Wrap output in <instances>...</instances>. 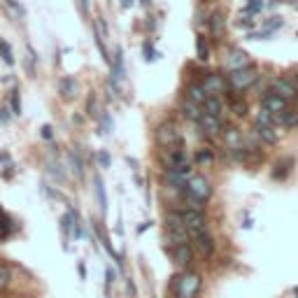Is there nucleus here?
I'll list each match as a JSON object with an SVG mask.
<instances>
[{
  "label": "nucleus",
  "instance_id": "nucleus-1",
  "mask_svg": "<svg viewBox=\"0 0 298 298\" xmlns=\"http://www.w3.org/2000/svg\"><path fill=\"white\" fill-rule=\"evenodd\" d=\"M201 284H203L201 275L187 270L180 277H175V296L177 298H196V293L201 291Z\"/></svg>",
  "mask_w": 298,
  "mask_h": 298
},
{
  "label": "nucleus",
  "instance_id": "nucleus-2",
  "mask_svg": "<svg viewBox=\"0 0 298 298\" xmlns=\"http://www.w3.org/2000/svg\"><path fill=\"white\" fill-rule=\"evenodd\" d=\"M256 80H259V75L252 66L237 68V70H231V75H228V86H231L233 91H245V89H249Z\"/></svg>",
  "mask_w": 298,
  "mask_h": 298
},
{
  "label": "nucleus",
  "instance_id": "nucleus-3",
  "mask_svg": "<svg viewBox=\"0 0 298 298\" xmlns=\"http://www.w3.org/2000/svg\"><path fill=\"white\" fill-rule=\"evenodd\" d=\"M184 193H189V196L198 198L201 203H205V201H210V196H212V187H210V182H207V177H203V175H189Z\"/></svg>",
  "mask_w": 298,
  "mask_h": 298
},
{
  "label": "nucleus",
  "instance_id": "nucleus-4",
  "mask_svg": "<svg viewBox=\"0 0 298 298\" xmlns=\"http://www.w3.org/2000/svg\"><path fill=\"white\" fill-rule=\"evenodd\" d=\"M270 91H275L287 103L298 101V86L293 84V80H289V77H275V80L270 82Z\"/></svg>",
  "mask_w": 298,
  "mask_h": 298
},
{
  "label": "nucleus",
  "instance_id": "nucleus-5",
  "mask_svg": "<svg viewBox=\"0 0 298 298\" xmlns=\"http://www.w3.org/2000/svg\"><path fill=\"white\" fill-rule=\"evenodd\" d=\"M156 142L161 147H172V145H177L180 142V126H177L175 122H163V124H158V128H156Z\"/></svg>",
  "mask_w": 298,
  "mask_h": 298
},
{
  "label": "nucleus",
  "instance_id": "nucleus-6",
  "mask_svg": "<svg viewBox=\"0 0 298 298\" xmlns=\"http://www.w3.org/2000/svg\"><path fill=\"white\" fill-rule=\"evenodd\" d=\"M203 86H205V91L210 93V96H222V93H226L231 86H228V80L224 75H219V72H207L205 77H203L201 82Z\"/></svg>",
  "mask_w": 298,
  "mask_h": 298
},
{
  "label": "nucleus",
  "instance_id": "nucleus-7",
  "mask_svg": "<svg viewBox=\"0 0 298 298\" xmlns=\"http://www.w3.org/2000/svg\"><path fill=\"white\" fill-rule=\"evenodd\" d=\"M182 222H184V228H187L191 235H196V233H201V231H207L205 214H203L201 210H187V212L182 214Z\"/></svg>",
  "mask_w": 298,
  "mask_h": 298
},
{
  "label": "nucleus",
  "instance_id": "nucleus-8",
  "mask_svg": "<svg viewBox=\"0 0 298 298\" xmlns=\"http://www.w3.org/2000/svg\"><path fill=\"white\" fill-rule=\"evenodd\" d=\"M198 126H201V131H205V135H219V133L224 131L222 119L214 114H205V112H203V116L198 119Z\"/></svg>",
  "mask_w": 298,
  "mask_h": 298
},
{
  "label": "nucleus",
  "instance_id": "nucleus-9",
  "mask_svg": "<svg viewBox=\"0 0 298 298\" xmlns=\"http://www.w3.org/2000/svg\"><path fill=\"white\" fill-rule=\"evenodd\" d=\"M252 66V58H249L247 51L243 49H231L226 56V68L228 70H237V68H247Z\"/></svg>",
  "mask_w": 298,
  "mask_h": 298
},
{
  "label": "nucleus",
  "instance_id": "nucleus-10",
  "mask_svg": "<svg viewBox=\"0 0 298 298\" xmlns=\"http://www.w3.org/2000/svg\"><path fill=\"white\" fill-rule=\"evenodd\" d=\"M261 107L275 114V112H282L284 107H289V103L284 101V98H280L275 91H266V93L261 96Z\"/></svg>",
  "mask_w": 298,
  "mask_h": 298
},
{
  "label": "nucleus",
  "instance_id": "nucleus-11",
  "mask_svg": "<svg viewBox=\"0 0 298 298\" xmlns=\"http://www.w3.org/2000/svg\"><path fill=\"white\" fill-rule=\"evenodd\" d=\"M196 249L201 252V256H205V259H210L214 254V240H212V235L207 231H201V233H196Z\"/></svg>",
  "mask_w": 298,
  "mask_h": 298
},
{
  "label": "nucleus",
  "instance_id": "nucleus-12",
  "mask_svg": "<svg viewBox=\"0 0 298 298\" xmlns=\"http://www.w3.org/2000/svg\"><path fill=\"white\" fill-rule=\"evenodd\" d=\"M172 259H175V263L180 268H189V266H191V261H193V249H191V245H189V243L177 245V247L172 249Z\"/></svg>",
  "mask_w": 298,
  "mask_h": 298
},
{
  "label": "nucleus",
  "instance_id": "nucleus-13",
  "mask_svg": "<svg viewBox=\"0 0 298 298\" xmlns=\"http://www.w3.org/2000/svg\"><path fill=\"white\" fill-rule=\"evenodd\" d=\"M187 180H189V172H182V170H166V184L170 189H177V191H182L187 189Z\"/></svg>",
  "mask_w": 298,
  "mask_h": 298
},
{
  "label": "nucleus",
  "instance_id": "nucleus-14",
  "mask_svg": "<svg viewBox=\"0 0 298 298\" xmlns=\"http://www.w3.org/2000/svg\"><path fill=\"white\" fill-rule=\"evenodd\" d=\"M273 124H282V126L287 128H296L298 126V110H289V107H284L282 112H275L273 114Z\"/></svg>",
  "mask_w": 298,
  "mask_h": 298
},
{
  "label": "nucleus",
  "instance_id": "nucleus-15",
  "mask_svg": "<svg viewBox=\"0 0 298 298\" xmlns=\"http://www.w3.org/2000/svg\"><path fill=\"white\" fill-rule=\"evenodd\" d=\"M207 96H210V93L205 91V86H203L201 82H191V84L187 86V98H189V101H193L196 105L203 107V103H205Z\"/></svg>",
  "mask_w": 298,
  "mask_h": 298
},
{
  "label": "nucleus",
  "instance_id": "nucleus-16",
  "mask_svg": "<svg viewBox=\"0 0 298 298\" xmlns=\"http://www.w3.org/2000/svg\"><path fill=\"white\" fill-rule=\"evenodd\" d=\"M222 135H224V142H226L228 149L245 147V137H243V131H240V128H226V131H222Z\"/></svg>",
  "mask_w": 298,
  "mask_h": 298
},
{
  "label": "nucleus",
  "instance_id": "nucleus-17",
  "mask_svg": "<svg viewBox=\"0 0 298 298\" xmlns=\"http://www.w3.org/2000/svg\"><path fill=\"white\" fill-rule=\"evenodd\" d=\"M112 80H124L126 77V70H124V49L122 47H116L114 49V58H112Z\"/></svg>",
  "mask_w": 298,
  "mask_h": 298
},
{
  "label": "nucleus",
  "instance_id": "nucleus-18",
  "mask_svg": "<svg viewBox=\"0 0 298 298\" xmlns=\"http://www.w3.org/2000/svg\"><path fill=\"white\" fill-rule=\"evenodd\" d=\"M58 93H61L63 98H68V101H72V98H77V93H80V84H77L72 77H63L61 84H58Z\"/></svg>",
  "mask_w": 298,
  "mask_h": 298
},
{
  "label": "nucleus",
  "instance_id": "nucleus-19",
  "mask_svg": "<svg viewBox=\"0 0 298 298\" xmlns=\"http://www.w3.org/2000/svg\"><path fill=\"white\" fill-rule=\"evenodd\" d=\"M166 243H170L172 247L189 243V233H187V228H168V233H166Z\"/></svg>",
  "mask_w": 298,
  "mask_h": 298
},
{
  "label": "nucleus",
  "instance_id": "nucleus-20",
  "mask_svg": "<svg viewBox=\"0 0 298 298\" xmlns=\"http://www.w3.org/2000/svg\"><path fill=\"white\" fill-rule=\"evenodd\" d=\"M222 110H224L222 96H207V98H205V103H203V112H205V114L222 116Z\"/></svg>",
  "mask_w": 298,
  "mask_h": 298
},
{
  "label": "nucleus",
  "instance_id": "nucleus-21",
  "mask_svg": "<svg viewBox=\"0 0 298 298\" xmlns=\"http://www.w3.org/2000/svg\"><path fill=\"white\" fill-rule=\"evenodd\" d=\"M182 112H184V116H187L189 122H193V124H198V119L203 116L201 105H196V103L189 101V98H184V101H182Z\"/></svg>",
  "mask_w": 298,
  "mask_h": 298
},
{
  "label": "nucleus",
  "instance_id": "nucleus-22",
  "mask_svg": "<svg viewBox=\"0 0 298 298\" xmlns=\"http://www.w3.org/2000/svg\"><path fill=\"white\" fill-rule=\"evenodd\" d=\"M210 31H212L214 37H224V33H226V19H224L222 12H214L210 16Z\"/></svg>",
  "mask_w": 298,
  "mask_h": 298
},
{
  "label": "nucleus",
  "instance_id": "nucleus-23",
  "mask_svg": "<svg viewBox=\"0 0 298 298\" xmlns=\"http://www.w3.org/2000/svg\"><path fill=\"white\" fill-rule=\"evenodd\" d=\"M256 137L266 145H275L277 142V131H275V126H256Z\"/></svg>",
  "mask_w": 298,
  "mask_h": 298
},
{
  "label": "nucleus",
  "instance_id": "nucleus-24",
  "mask_svg": "<svg viewBox=\"0 0 298 298\" xmlns=\"http://www.w3.org/2000/svg\"><path fill=\"white\" fill-rule=\"evenodd\" d=\"M291 163H289V158H280L277 163H275V168H273V172H270V177L273 180H284V177L289 175V170H291Z\"/></svg>",
  "mask_w": 298,
  "mask_h": 298
},
{
  "label": "nucleus",
  "instance_id": "nucleus-25",
  "mask_svg": "<svg viewBox=\"0 0 298 298\" xmlns=\"http://www.w3.org/2000/svg\"><path fill=\"white\" fill-rule=\"evenodd\" d=\"M93 184H96V196H98V203H101V210H103V214H105L107 212V196H105V184H103L101 175L93 177Z\"/></svg>",
  "mask_w": 298,
  "mask_h": 298
},
{
  "label": "nucleus",
  "instance_id": "nucleus-26",
  "mask_svg": "<svg viewBox=\"0 0 298 298\" xmlns=\"http://www.w3.org/2000/svg\"><path fill=\"white\" fill-rule=\"evenodd\" d=\"M166 228H184L182 214L177 212V210H170V212H166Z\"/></svg>",
  "mask_w": 298,
  "mask_h": 298
},
{
  "label": "nucleus",
  "instance_id": "nucleus-27",
  "mask_svg": "<svg viewBox=\"0 0 298 298\" xmlns=\"http://www.w3.org/2000/svg\"><path fill=\"white\" fill-rule=\"evenodd\" d=\"M196 54H198V61H203V63L210 58V49H207V42L203 35H196Z\"/></svg>",
  "mask_w": 298,
  "mask_h": 298
},
{
  "label": "nucleus",
  "instance_id": "nucleus-28",
  "mask_svg": "<svg viewBox=\"0 0 298 298\" xmlns=\"http://www.w3.org/2000/svg\"><path fill=\"white\" fill-rule=\"evenodd\" d=\"M10 231H12V219L0 210V240H5L10 235Z\"/></svg>",
  "mask_w": 298,
  "mask_h": 298
},
{
  "label": "nucleus",
  "instance_id": "nucleus-29",
  "mask_svg": "<svg viewBox=\"0 0 298 298\" xmlns=\"http://www.w3.org/2000/svg\"><path fill=\"white\" fill-rule=\"evenodd\" d=\"M256 126H275L273 124V112H268V110H259L256 112Z\"/></svg>",
  "mask_w": 298,
  "mask_h": 298
},
{
  "label": "nucleus",
  "instance_id": "nucleus-30",
  "mask_svg": "<svg viewBox=\"0 0 298 298\" xmlns=\"http://www.w3.org/2000/svg\"><path fill=\"white\" fill-rule=\"evenodd\" d=\"M10 282H12V270L5 263H0V291L10 287Z\"/></svg>",
  "mask_w": 298,
  "mask_h": 298
},
{
  "label": "nucleus",
  "instance_id": "nucleus-31",
  "mask_svg": "<svg viewBox=\"0 0 298 298\" xmlns=\"http://www.w3.org/2000/svg\"><path fill=\"white\" fill-rule=\"evenodd\" d=\"M0 56H3V61L10 63V66L14 63V54H12V47L7 45V42L3 40V37H0Z\"/></svg>",
  "mask_w": 298,
  "mask_h": 298
},
{
  "label": "nucleus",
  "instance_id": "nucleus-32",
  "mask_svg": "<svg viewBox=\"0 0 298 298\" xmlns=\"http://www.w3.org/2000/svg\"><path fill=\"white\" fill-rule=\"evenodd\" d=\"M72 226H75V212H72V210H70V212H68V214H63V217H61V228H63V233H66V235H68Z\"/></svg>",
  "mask_w": 298,
  "mask_h": 298
},
{
  "label": "nucleus",
  "instance_id": "nucleus-33",
  "mask_svg": "<svg viewBox=\"0 0 298 298\" xmlns=\"http://www.w3.org/2000/svg\"><path fill=\"white\" fill-rule=\"evenodd\" d=\"M142 49H145V61H149V63H152V61H156L158 56H161V54H158V51H154L152 42H145V45H142Z\"/></svg>",
  "mask_w": 298,
  "mask_h": 298
},
{
  "label": "nucleus",
  "instance_id": "nucleus-34",
  "mask_svg": "<svg viewBox=\"0 0 298 298\" xmlns=\"http://www.w3.org/2000/svg\"><path fill=\"white\" fill-rule=\"evenodd\" d=\"M86 114L89 116H98V101H96V96H89V101H86Z\"/></svg>",
  "mask_w": 298,
  "mask_h": 298
},
{
  "label": "nucleus",
  "instance_id": "nucleus-35",
  "mask_svg": "<svg viewBox=\"0 0 298 298\" xmlns=\"http://www.w3.org/2000/svg\"><path fill=\"white\" fill-rule=\"evenodd\" d=\"M214 158V152L212 149H201V152H196V163H207Z\"/></svg>",
  "mask_w": 298,
  "mask_h": 298
},
{
  "label": "nucleus",
  "instance_id": "nucleus-36",
  "mask_svg": "<svg viewBox=\"0 0 298 298\" xmlns=\"http://www.w3.org/2000/svg\"><path fill=\"white\" fill-rule=\"evenodd\" d=\"M10 101H12V114L14 116H19L21 114V101H19V91H12V96H10Z\"/></svg>",
  "mask_w": 298,
  "mask_h": 298
},
{
  "label": "nucleus",
  "instance_id": "nucleus-37",
  "mask_svg": "<svg viewBox=\"0 0 298 298\" xmlns=\"http://www.w3.org/2000/svg\"><path fill=\"white\" fill-rule=\"evenodd\" d=\"M101 133H112V116L107 112H103V119H101Z\"/></svg>",
  "mask_w": 298,
  "mask_h": 298
},
{
  "label": "nucleus",
  "instance_id": "nucleus-38",
  "mask_svg": "<svg viewBox=\"0 0 298 298\" xmlns=\"http://www.w3.org/2000/svg\"><path fill=\"white\" fill-rule=\"evenodd\" d=\"M270 37H273V31H261V33H252L249 31V35H247V40H270Z\"/></svg>",
  "mask_w": 298,
  "mask_h": 298
},
{
  "label": "nucleus",
  "instance_id": "nucleus-39",
  "mask_svg": "<svg viewBox=\"0 0 298 298\" xmlns=\"http://www.w3.org/2000/svg\"><path fill=\"white\" fill-rule=\"evenodd\" d=\"M280 26H282V16H277V14H275V16H270V19L266 21V28H268V31H273V33L277 31Z\"/></svg>",
  "mask_w": 298,
  "mask_h": 298
},
{
  "label": "nucleus",
  "instance_id": "nucleus-40",
  "mask_svg": "<svg viewBox=\"0 0 298 298\" xmlns=\"http://www.w3.org/2000/svg\"><path fill=\"white\" fill-rule=\"evenodd\" d=\"M70 161H72V168H75V175L82 177V161H80V154H77L75 149L70 152Z\"/></svg>",
  "mask_w": 298,
  "mask_h": 298
},
{
  "label": "nucleus",
  "instance_id": "nucleus-41",
  "mask_svg": "<svg viewBox=\"0 0 298 298\" xmlns=\"http://www.w3.org/2000/svg\"><path fill=\"white\" fill-rule=\"evenodd\" d=\"M98 163H101L103 168H110L112 166V156L105 152V149H103V152H98Z\"/></svg>",
  "mask_w": 298,
  "mask_h": 298
},
{
  "label": "nucleus",
  "instance_id": "nucleus-42",
  "mask_svg": "<svg viewBox=\"0 0 298 298\" xmlns=\"http://www.w3.org/2000/svg\"><path fill=\"white\" fill-rule=\"evenodd\" d=\"M261 7H263V0H249V3H247V12H249V14L261 12Z\"/></svg>",
  "mask_w": 298,
  "mask_h": 298
},
{
  "label": "nucleus",
  "instance_id": "nucleus-43",
  "mask_svg": "<svg viewBox=\"0 0 298 298\" xmlns=\"http://www.w3.org/2000/svg\"><path fill=\"white\" fill-rule=\"evenodd\" d=\"M40 135L45 137V140H51V137H54V133H51V126H42L40 128Z\"/></svg>",
  "mask_w": 298,
  "mask_h": 298
},
{
  "label": "nucleus",
  "instance_id": "nucleus-44",
  "mask_svg": "<svg viewBox=\"0 0 298 298\" xmlns=\"http://www.w3.org/2000/svg\"><path fill=\"white\" fill-rule=\"evenodd\" d=\"M237 26H243V28H252V26H254V19H249V16H243V19L237 21Z\"/></svg>",
  "mask_w": 298,
  "mask_h": 298
},
{
  "label": "nucleus",
  "instance_id": "nucleus-45",
  "mask_svg": "<svg viewBox=\"0 0 298 298\" xmlns=\"http://www.w3.org/2000/svg\"><path fill=\"white\" fill-rule=\"evenodd\" d=\"M80 10H82V14H84V16H89V12H91V10H89V0H80Z\"/></svg>",
  "mask_w": 298,
  "mask_h": 298
},
{
  "label": "nucleus",
  "instance_id": "nucleus-46",
  "mask_svg": "<svg viewBox=\"0 0 298 298\" xmlns=\"http://www.w3.org/2000/svg\"><path fill=\"white\" fill-rule=\"evenodd\" d=\"M77 273H80L82 280H86V268H84V263H82V261L77 263Z\"/></svg>",
  "mask_w": 298,
  "mask_h": 298
},
{
  "label": "nucleus",
  "instance_id": "nucleus-47",
  "mask_svg": "<svg viewBox=\"0 0 298 298\" xmlns=\"http://www.w3.org/2000/svg\"><path fill=\"white\" fill-rule=\"evenodd\" d=\"M7 119H10V112H7V107H3V110H0V122L7 124Z\"/></svg>",
  "mask_w": 298,
  "mask_h": 298
},
{
  "label": "nucleus",
  "instance_id": "nucleus-48",
  "mask_svg": "<svg viewBox=\"0 0 298 298\" xmlns=\"http://www.w3.org/2000/svg\"><path fill=\"white\" fill-rule=\"evenodd\" d=\"M119 5H122V10H131V7H133V0H119Z\"/></svg>",
  "mask_w": 298,
  "mask_h": 298
},
{
  "label": "nucleus",
  "instance_id": "nucleus-49",
  "mask_svg": "<svg viewBox=\"0 0 298 298\" xmlns=\"http://www.w3.org/2000/svg\"><path fill=\"white\" fill-rule=\"evenodd\" d=\"M7 5H12V7H14L16 12H19V14H24V7H21V5H16L14 0H7Z\"/></svg>",
  "mask_w": 298,
  "mask_h": 298
},
{
  "label": "nucleus",
  "instance_id": "nucleus-50",
  "mask_svg": "<svg viewBox=\"0 0 298 298\" xmlns=\"http://www.w3.org/2000/svg\"><path fill=\"white\" fill-rule=\"evenodd\" d=\"M149 226H152V222H147V224H142V226H137V233H145Z\"/></svg>",
  "mask_w": 298,
  "mask_h": 298
},
{
  "label": "nucleus",
  "instance_id": "nucleus-51",
  "mask_svg": "<svg viewBox=\"0 0 298 298\" xmlns=\"http://www.w3.org/2000/svg\"><path fill=\"white\" fill-rule=\"evenodd\" d=\"M114 282V273H112V270H107V284H112Z\"/></svg>",
  "mask_w": 298,
  "mask_h": 298
},
{
  "label": "nucleus",
  "instance_id": "nucleus-52",
  "mask_svg": "<svg viewBox=\"0 0 298 298\" xmlns=\"http://www.w3.org/2000/svg\"><path fill=\"white\" fill-rule=\"evenodd\" d=\"M291 75H293V84H296V86H298V68H296V70H293V72H291Z\"/></svg>",
  "mask_w": 298,
  "mask_h": 298
},
{
  "label": "nucleus",
  "instance_id": "nucleus-53",
  "mask_svg": "<svg viewBox=\"0 0 298 298\" xmlns=\"http://www.w3.org/2000/svg\"><path fill=\"white\" fill-rule=\"evenodd\" d=\"M149 3H152V0H142V5H145V7H147V5H149Z\"/></svg>",
  "mask_w": 298,
  "mask_h": 298
},
{
  "label": "nucleus",
  "instance_id": "nucleus-54",
  "mask_svg": "<svg viewBox=\"0 0 298 298\" xmlns=\"http://www.w3.org/2000/svg\"><path fill=\"white\" fill-rule=\"evenodd\" d=\"M293 293H296V296H298V287H296V291H293Z\"/></svg>",
  "mask_w": 298,
  "mask_h": 298
}]
</instances>
